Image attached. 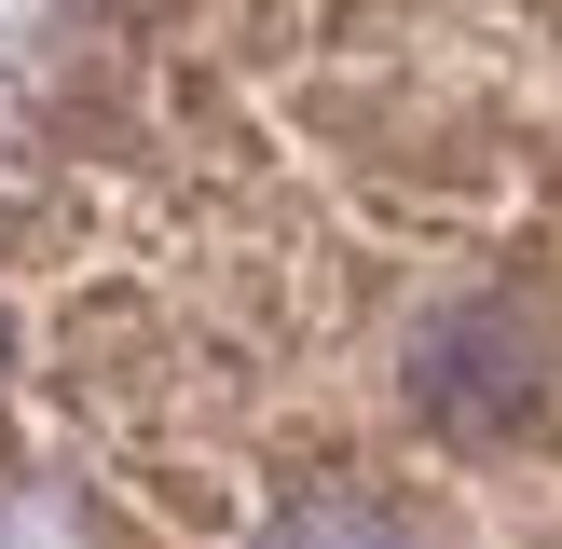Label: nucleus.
Masks as SVG:
<instances>
[{
  "mask_svg": "<svg viewBox=\"0 0 562 549\" xmlns=\"http://www.w3.org/2000/svg\"><path fill=\"white\" fill-rule=\"evenodd\" d=\"M0 426L69 549H562V0H69Z\"/></svg>",
  "mask_w": 562,
  "mask_h": 549,
  "instance_id": "obj_1",
  "label": "nucleus"
}]
</instances>
